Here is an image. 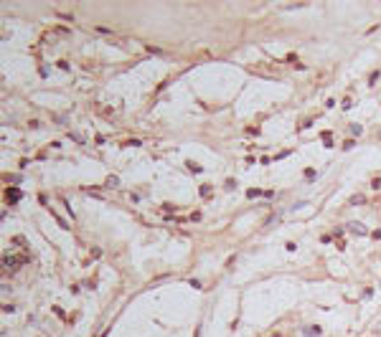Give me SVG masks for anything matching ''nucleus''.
Segmentation results:
<instances>
[{
    "instance_id": "obj_1",
    "label": "nucleus",
    "mask_w": 381,
    "mask_h": 337,
    "mask_svg": "<svg viewBox=\"0 0 381 337\" xmlns=\"http://www.w3.org/2000/svg\"><path fill=\"white\" fill-rule=\"evenodd\" d=\"M18 198H20L18 190H8V200H18Z\"/></svg>"
}]
</instances>
